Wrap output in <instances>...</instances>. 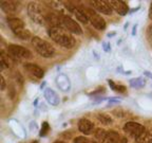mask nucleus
Returning <instances> with one entry per match:
<instances>
[{
	"mask_svg": "<svg viewBox=\"0 0 152 143\" xmlns=\"http://www.w3.org/2000/svg\"><path fill=\"white\" fill-rule=\"evenodd\" d=\"M147 34H148V39H149L150 43H151V46H152V26H150L149 28H148Z\"/></svg>",
	"mask_w": 152,
	"mask_h": 143,
	"instance_id": "obj_26",
	"label": "nucleus"
},
{
	"mask_svg": "<svg viewBox=\"0 0 152 143\" xmlns=\"http://www.w3.org/2000/svg\"><path fill=\"white\" fill-rule=\"evenodd\" d=\"M106 133H107L106 130H104V129H102V128H98V129H96V131H95V137H96V139H97L99 142H102V139H104V136H106Z\"/></svg>",
	"mask_w": 152,
	"mask_h": 143,
	"instance_id": "obj_22",
	"label": "nucleus"
},
{
	"mask_svg": "<svg viewBox=\"0 0 152 143\" xmlns=\"http://www.w3.org/2000/svg\"><path fill=\"white\" fill-rule=\"evenodd\" d=\"M149 17L152 19V3H151V7H150V10H149Z\"/></svg>",
	"mask_w": 152,
	"mask_h": 143,
	"instance_id": "obj_32",
	"label": "nucleus"
},
{
	"mask_svg": "<svg viewBox=\"0 0 152 143\" xmlns=\"http://www.w3.org/2000/svg\"><path fill=\"white\" fill-rule=\"evenodd\" d=\"M92 5L97 12L102 13L104 15H111L113 13V9H112L111 4L109 1H104V0H94L92 1Z\"/></svg>",
	"mask_w": 152,
	"mask_h": 143,
	"instance_id": "obj_9",
	"label": "nucleus"
},
{
	"mask_svg": "<svg viewBox=\"0 0 152 143\" xmlns=\"http://www.w3.org/2000/svg\"><path fill=\"white\" fill-rule=\"evenodd\" d=\"M33 143H37V141H34V142Z\"/></svg>",
	"mask_w": 152,
	"mask_h": 143,
	"instance_id": "obj_35",
	"label": "nucleus"
},
{
	"mask_svg": "<svg viewBox=\"0 0 152 143\" xmlns=\"http://www.w3.org/2000/svg\"><path fill=\"white\" fill-rule=\"evenodd\" d=\"M56 85L64 92H69L71 89V81L64 73H60L56 76Z\"/></svg>",
	"mask_w": 152,
	"mask_h": 143,
	"instance_id": "obj_10",
	"label": "nucleus"
},
{
	"mask_svg": "<svg viewBox=\"0 0 152 143\" xmlns=\"http://www.w3.org/2000/svg\"><path fill=\"white\" fill-rule=\"evenodd\" d=\"M24 68H26V70L31 74V75L35 76L36 79H42L43 75H45L43 70L41 69L40 67L35 64H26L24 65Z\"/></svg>",
	"mask_w": 152,
	"mask_h": 143,
	"instance_id": "obj_15",
	"label": "nucleus"
},
{
	"mask_svg": "<svg viewBox=\"0 0 152 143\" xmlns=\"http://www.w3.org/2000/svg\"><path fill=\"white\" fill-rule=\"evenodd\" d=\"M109 2L111 4L112 9H113V11H115L118 15L125 16V15L128 14L129 7L125 1H121V0H110Z\"/></svg>",
	"mask_w": 152,
	"mask_h": 143,
	"instance_id": "obj_11",
	"label": "nucleus"
},
{
	"mask_svg": "<svg viewBox=\"0 0 152 143\" xmlns=\"http://www.w3.org/2000/svg\"><path fill=\"white\" fill-rule=\"evenodd\" d=\"M98 120H99L100 122H102V124H110L112 123V119L109 117V116H107V114H98Z\"/></svg>",
	"mask_w": 152,
	"mask_h": 143,
	"instance_id": "obj_24",
	"label": "nucleus"
},
{
	"mask_svg": "<svg viewBox=\"0 0 152 143\" xmlns=\"http://www.w3.org/2000/svg\"><path fill=\"white\" fill-rule=\"evenodd\" d=\"M49 124L47 123V122H45V123L42 124V127H41V130H40V137H45V135H47V133L49 131Z\"/></svg>",
	"mask_w": 152,
	"mask_h": 143,
	"instance_id": "obj_25",
	"label": "nucleus"
},
{
	"mask_svg": "<svg viewBox=\"0 0 152 143\" xmlns=\"http://www.w3.org/2000/svg\"><path fill=\"white\" fill-rule=\"evenodd\" d=\"M136 141L137 143H152V133L146 130L136 139Z\"/></svg>",
	"mask_w": 152,
	"mask_h": 143,
	"instance_id": "obj_19",
	"label": "nucleus"
},
{
	"mask_svg": "<svg viewBox=\"0 0 152 143\" xmlns=\"http://www.w3.org/2000/svg\"><path fill=\"white\" fill-rule=\"evenodd\" d=\"M43 95H45V99L47 100V102L50 105H52V106H57L59 104V95L57 94L56 91H54L53 89L45 88V91H43Z\"/></svg>",
	"mask_w": 152,
	"mask_h": 143,
	"instance_id": "obj_13",
	"label": "nucleus"
},
{
	"mask_svg": "<svg viewBox=\"0 0 152 143\" xmlns=\"http://www.w3.org/2000/svg\"><path fill=\"white\" fill-rule=\"evenodd\" d=\"M119 102H121V99H117V98L109 99V104H112V103H119Z\"/></svg>",
	"mask_w": 152,
	"mask_h": 143,
	"instance_id": "obj_28",
	"label": "nucleus"
},
{
	"mask_svg": "<svg viewBox=\"0 0 152 143\" xmlns=\"http://www.w3.org/2000/svg\"><path fill=\"white\" fill-rule=\"evenodd\" d=\"M48 34L52 41L66 49H71L75 46V38L62 27H50Z\"/></svg>",
	"mask_w": 152,
	"mask_h": 143,
	"instance_id": "obj_1",
	"label": "nucleus"
},
{
	"mask_svg": "<svg viewBox=\"0 0 152 143\" xmlns=\"http://www.w3.org/2000/svg\"><path fill=\"white\" fill-rule=\"evenodd\" d=\"M0 64H1V70H4L7 68L10 67V60H9V57L5 56L4 52H1V55H0Z\"/></svg>",
	"mask_w": 152,
	"mask_h": 143,
	"instance_id": "obj_20",
	"label": "nucleus"
},
{
	"mask_svg": "<svg viewBox=\"0 0 152 143\" xmlns=\"http://www.w3.org/2000/svg\"><path fill=\"white\" fill-rule=\"evenodd\" d=\"M4 88H5V80L3 77V75H1V86H0V89L4 90Z\"/></svg>",
	"mask_w": 152,
	"mask_h": 143,
	"instance_id": "obj_27",
	"label": "nucleus"
},
{
	"mask_svg": "<svg viewBox=\"0 0 152 143\" xmlns=\"http://www.w3.org/2000/svg\"><path fill=\"white\" fill-rule=\"evenodd\" d=\"M123 129L127 135H129V136L134 139H137L142 133L146 131L144 125L137 123V122H133V121L127 122V123L124 125Z\"/></svg>",
	"mask_w": 152,
	"mask_h": 143,
	"instance_id": "obj_7",
	"label": "nucleus"
},
{
	"mask_svg": "<svg viewBox=\"0 0 152 143\" xmlns=\"http://www.w3.org/2000/svg\"><path fill=\"white\" fill-rule=\"evenodd\" d=\"M144 74H145L146 76H148V77H150V79L152 80V73L149 71H144Z\"/></svg>",
	"mask_w": 152,
	"mask_h": 143,
	"instance_id": "obj_30",
	"label": "nucleus"
},
{
	"mask_svg": "<svg viewBox=\"0 0 152 143\" xmlns=\"http://www.w3.org/2000/svg\"><path fill=\"white\" fill-rule=\"evenodd\" d=\"M102 46H104V51H106V52H108V51L110 50V45H108L107 43H102Z\"/></svg>",
	"mask_w": 152,
	"mask_h": 143,
	"instance_id": "obj_29",
	"label": "nucleus"
},
{
	"mask_svg": "<svg viewBox=\"0 0 152 143\" xmlns=\"http://www.w3.org/2000/svg\"><path fill=\"white\" fill-rule=\"evenodd\" d=\"M108 83H109V85H110V87H111L113 90H118V91H121V92H125L126 91V88L124 87V86H121V85H115L114 84V82L113 81H108Z\"/></svg>",
	"mask_w": 152,
	"mask_h": 143,
	"instance_id": "obj_23",
	"label": "nucleus"
},
{
	"mask_svg": "<svg viewBox=\"0 0 152 143\" xmlns=\"http://www.w3.org/2000/svg\"><path fill=\"white\" fill-rule=\"evenodd\" d=\"M85 12L87 14V16H88L89 22H91V24L95 29L100 30V31L106 29V21L97 12H95L94 10L92 9H85Z\"/></svg>",
	"mask_w": 152,
	"mask_h": 143,
	"instance_id": "obj_8",
	"label": "nucleus"
},
{
	"mask_svg": "<svg viewBox=\"0 0 152 143\" xmlns=\"http://www.w3.org/2000/svg\"><path fill=\"white\" fill-rule=\"evenodd\" d=\"M54 143H66V142H64V141H55Z\"/></svg>",
	"mask_w": 152,
	"mask_h": 143,
	"instance_id": "obj_34",
	"label": "nucleus"
},
{
	"mask_svg": "<svg viewBox=\"0 0 152 143\" xmlns=\"http://www.w3.org/2000/svg\"><path fill=\"white\" fill-rule=\"evenodd\" d=\"M60 27L64 28L66 31H69L71 34L73 33V34H77V35H80L83 33V30H81L80 26L74 19H72L70 16H68V15L61 14V17H60Z\"/></svg>",
	"mask_w": 152,
	"mask_h": 143,
	"instance_id": "obj_5",
	"label": "nucleus"
},
{
	"mask_svg": "<svg viewBox=\"0 0 152 143\" xmlns=\"http://www.w3.org/2000/svg\"><path fill=\"white\" fill-rule=\"evenodd\" d=\"M32 45H33L34 49L39 55L45 58H50L55 54V49L50 43L43 41L40 37H35L32 38Z\"/></svg>",
	"mask_w": 152,
	"mask_h": 143,
	"instance_id": "obj_2",
	"label": "nucleus"
},
{
	"mask_svg": "<svg viewBox=\"0 0 152 143\" xmlns=\"http://www.w3.org/2000/svg\"><path fill=\"white\" fill-rule=\"evenodd\" d=\"M72 13H73V14L75 15L76 18L78 19L80 22H83V24H88L89 22L88 16H87V14H86L85 10L83 9H78V7H75L73 11H72Z\"/></svg>",
	"mask_w": 152,
	"mask_h": 143,
	"instance_id": "obj_17",
	"label": "nucleus"
},
{
	"mask_svg": "<svg viewBox=\"0 0 152 143\" xmlns=\"http://www.w3.org/2000/svg\"><path fill=\"white\" fill-rule=\"evenodd\" d=\"M121 139V136H119V133L114 130L107 131L104 138L100 143H117Z\"/></svg>",
	"mask_w": 152,
	"mask_h": 143,
	"instance_id": "obj_16",
	"label": "nucleus"
},
{
	"mask_svg": "<svg viewBox=\"0 0 152 143\" xmlns=\"http://www.w3.org/2000/svg\"><path fill=\"white\" fill-rule=\"evenodd\" d=\"M0 7L7 14H16L20 9V4L17 1H0Z\"/></svg>",
	"mask_w": 152,
	"mask_h": 143,
	"instance_id": "obj_12",
	"label": "nucleus"
},
{
	"mask_svg": "<svg viewBox=\"0 0 152 143\" xmlns=\"http://www.w3.org/2000/svg\"><path fill=\"white\" fill-rule=\"evenodd\" d=\"M7 53L15 60H28L32 58L31 51L18 45H10L7 47Z\"/></svg>",
	"mask_w": 152,
	"mask_h": 143,
	"instance_id": "obj_4",
	"label": "nucleus"
},
{
	"mask_svg": "<svg viewBox=\"0 0 152 143\" xmlns=\"http://www.w3.org/2000/svg\"><path fill=\"white\" fill-rule=\"evenodd\" d=\"M129 84L132 88L140 89L146 85V80L142 79V77H135V79H131L129 81Z\"/></svg>",
	"mask_w": 152,
	"mask_h": 143,
	"instance_id": "obj_18",
	"label": "nucleus"
},
{
	"mask_svg": "<svg viewBox=\"0 0 152 143\" xmlns=\"http://www.w3.org/2000/svg\"><path fill=\"white\" fill-rule=\"evenodd\" d=\"M117 143H127V139L125 137H121V139Z\"/></svg>",
	"mask_w": 152,
	"mask_h": 143,
	"instance_id": "obj_31",
	"label": "nucleus"
},
{
	"mask_svg": "<svg viewBox=\"0 0 152 143\" xmlns=\"http://www.w3.org/2000/svg\"><path fill=\"white\" fill-rule=\"evenodd\" d=\"M136 27H137V26H135L134 28H133V33H132V35H135V34H136Z\"/></svg>",
	"mask_w": 152,
	"mask_h": 143,
	"instance_id": "obj_33",
	"label": "nucleus"
},
{
	"mask_svg": "<svg viewBox=\"0 0 152 143\" xmlns=\"http://www.w3.org/2000/svg\"><path fill=\"white\" fill-rule=\"evenodd\" d=\"M28 17L37 24H45V16L43 15L42 11L40 10L39 5L35 2H31L28 5Z\"/></svg>",
	"mask_w": 152,
	"mask_h": 143,
	"instance_id": "obj_6",
	"label": "nucleus"
},
{
	"mask_svg": "<svg viewBox=\"0 0 152 143\" xmlns=\"http://www.w3.org/2000/svg\"><path fill=\"white\" fill-rule=\"evenodd\" d=\"M7 24H9L10 29L12 30V32L19 37L20 39H23V41H26L30 38L31 34L28 32V30L26 29V26H24L23 21L21 19L16 18V17H11V18H7Z\"/></svg>",
	"mask_w": 152,
	"mask_h": 143,
	"instance_id": "obj_3",
	"label": "nucleus"
},
{
	"mask_svg": "<svg viewBox=\"0 0 152 143\" xmlns=\"http://www.w3.org/2000/svg\"><path fill=\"white\" fill-rule=\"evenodd\" d=\"M78 129L85 135H91L94 130V124L88 119H80L78 121Z\"/></svg>",
	"mask_w": 152,
	"mask_h": 143,
	"instance_id": "obj_14",
	"label": "nucleus"
},
{
	"mask_svg": "<svg viewBox=\"0 0 152 143\" xmlns=\"http://www.w3.org/2000/svg\"><path fill=\"white\" fill-rule=\"evenodd\" d=\"M73 142L74 143H96L95 141L90 140V139H88L87 137H83V136L76 137V138L73 140Z\"/></svg>",
	"mask_w": 152,
	"mask_h": 143,
	"instance_id": "obj_21",
	"label": "nucleus"
}]
</instances>
